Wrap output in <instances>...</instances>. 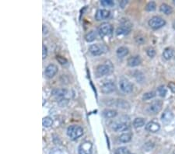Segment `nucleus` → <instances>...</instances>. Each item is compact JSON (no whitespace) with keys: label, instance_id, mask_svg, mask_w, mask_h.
Returning a JSON list of instances; mask_svg holds the SVG:
<instances>
[{"label":"nucleus","instance_id":"nucleus-31","mask_svg":"<svg viewBox=\"0 0 175 154\" xmlns=\"http://www.w3.org/2000/svg\"><path fill=\"white\" fill-rule=\"evenodd\" d=\"M101 5H103L104 6H107V7H111L114 5V3L111 0H102L101 2Z\"/></svg>","mask_w":175,"mask_h":154},{"label":"nucleus","instance_id":"nucleus-40","mask_svg":"<svg viewBox=\"0 0 175 154\" xmlns=\"http://www.w3.org/2000/svg\"><path fill=\"white\" fill-rule=\"evenodd\" d=\"M173 3H174V4L175 5V0H174V1H173Z\"/></svg>","mask_w":175,"mask_h":154},{"label":"nucleus","instance_id":"nucleus-13","mask_svg":"<svg viewBox=\"0 0 175 154\" xmlns=\"http://www.w3.org/2000/svg\"><path fill=\"white\" fill-rule=\"evenodd\" d=\"M111 13L107 10H98L95 14V19L97 20V21H100V20H104L107 19L110 17Z\"/></svg>","mask_w":175,"mask_h":154},{"label":"nucleus","instance_id":"nucleus-35","mask_svg":"<svg viewBox=\"0 0 175 154\" xmlns=\"http://www.w3.org/2000/svg\"><path fill=\"white\" fill-rule=\"evenodd\" d=\"M49 154H62V151L58 148H53L51 149Z\"/></svg>","mask_w":175,"mask_h":154},{"label":"nucleus","instance_id":"nucleus-7","mask_svg":"<svg viewBox=\"0 0 175 154\" xmlns=\"http://www.w3.org/2000/svg\"><path fill=\"white\" fill-rule=\"evenodd\" d=\"M115 90V84L111 80L104 81L100 86V91L103 93L108 94Z\"/></svg>","mask_w":175,"mask_h":154},{"label":"nucleus","instance_id":"nucleus-33","mask_svg":"<svg viewBox=\"0 0 175 154\" xmlns=\"http://www.w3.org/2000/svg\"><path fill=\"white\" fill-rule=\"evenodd\" d=\"M146 53L148 56L150 58H153L156 55V51L153 47H149L146 51Z\"/></svg>","mask_w":175,"mask_h":154},{"label":"nucleus","instance_id":"nucleus-39","mask_svg":"<svg viewBox=\"0 0 175 154\" xmlns=\"http://www.w3.org/2000/svg\"><path fill=\"white\" fill-rule=\"evenodd\" d=\"M173 27H174V30H175V22H174V24H173Z\"/></svg>","mask_w":175,"mask_h":154},{"label":"nucleus","instance_id":"nucleus-2","mask_svg":"<svg viewBox=\"0 0 175 154\" xmlns=\"http://www.w3.org/2000/svg\"><path fill=\"white\" fill-rule=\"evenodd\" d=\"M132 24L128 20H125V21L121 23V25L118 29L116 30V34L119 35H127L130 33L131 29H132Z\"/></svg>","mask_w":175,"mask_h":154},{"label":"nucleus","instance_id":"nucleus-1","mask_svg":"<svg viewBox=\"0 0 175 154\" xmlns=\"http://www.w3.org/2000/svg\"><path fill=\"white\" fill-rule=\"evenodd\" d=\"M83 135V128L79 125H70L67 128V135L71 140H76Z\"/></svg>","mask_w":175,"mask_h":154},{"label":"nucleus","instance_id":"nucleus-38","mask_svg":"<svg viewBox=\"0 0 175 154\" xmlns=\"http://www.w3.org/2000/svg\"><path fill=\"white\" fill-rule=\"evenodd\" d=\"M127 3H128V2H127V1H125V0H123V1H121V3H120V4H121V8H124V6H125L126 4H127Z\"/></svg>","mask_w":175,"mask_h":154},{"label":"nucleus","instance_id":"nucleus-11","mask_svg":"<svg viewBox=\"0 0 175 154\" xmlns=\"http://www.w3.org/2000/svg\"><path fill=\"white\" fill-rule=\"evenodd\" d=\"M58 70H59V69H58V66L56 65L49 64L45 69V76L48 79L53 78L58 72Z\"/></svg>","mask_w":175,"mask_h":154},{"label":"nucleus","instance_id":"nucleus-30","mask_svg":"<svg viewBox=\"0 0 175 154\" xmlns=\"http://www.w3.org/2000/svg\"><path fill=\"white\" fill-rule=\"evenodd\" d=\"M128 153V149L126 147H119L118 149H116L114 154H127Z\"/></svg>","mask_w":175,"mask_h":154},{"label":"nucleus","instance_id":"nucleus-34","mask_svg":"<svg viewBox=\"0 0 175 154\" xmlns=\"http://www.w3.org/2000/svg\"><path fill=\"white\" fill-rule=\"evenodd\" d=\"M47 48L45 45L42 46V59H45V58L47 57Z\"/></svg>","mask_w":175,"mask_h":154},{"label":"nucleus","instance_id":"nucleus-10","mask_svg":"<svg viewBox=\"0 0 175 154\" xmlns=\"http://www.w3.org/2000/svg\"><path fill=\"white\" fill-rule=\"evenodd\" d=\"M111 129L116 132H125L127 131L129 128V126L128 125V124L124 123V122H114L111 124Z\"/></svg>","mask_w":175,"mask_h":154},{"label":"nucleus","instance_id":"nucleus-5","mask_svg":"<svg viewBox=\"0 0 175 154\" xmlns=\"http://www.w3.org/2000/svg\"><path fill=\"white\" fill-rule=\"evenodd\" d=\"M163 107V101L160 100H156L153 101L148 107V112L150 114H156L160 111Z\"/></svg>","mask_w":175,"mask_h":154},{"label":"nucleus","instance_id":"nucleus-14","mask_svg":"<svg viewBox=\"0 0 175 154\" xmlns=\"http://www.w3.org/2000/svg\"><path fill=\"white\" fill-rule=\"evenodd\" d=\"M160 129V124L157 123V122H155V121H149L146 125V130L149 132L156 133L159 132Z\"/></svg>","mask_w":175,"mask_h":154},{"label":"nucleus","instance_id":"nucleus-9","mask_svg":"<svg viewBox=\"0 0 175 154\" xmlns=\"http://www.w3.org/2000/svg\"><path fill=\"white\" fill-rule=\"evenodd\" d=\"M112 31H113V27L109 23H103L100 25L98 28L100 35L102 37L111 34L112 33Z\"/></svg>","mask_w":175,"mask_h":154},{"label":"nucleus","instance_id":"nucleus-37","mask_svg":"<svg viewBox=\"0 0 175 154\" xmlns=\"http://www.w3.org/2000/svg\"><path fill=\"white\" fill-rule=\"evenodd\" d=\"M168 87L170 88V90L172 91L173 93H175V83L174 82H170L168 83Z\"/></svg>","mask_w":175,"mask_h":154},{"label":"nucleus","instance_id":"nucleus-4","mask_svg":"<svg viewBox=\"0 0 175 154\" xmlns=\"http://www.w3.org/2000/svg\"><path fill=\"white\" fill-rule=\"evenodd\" d=\"M166 21L160 17H153L149 20V25L151 28L157 30L165 26Z\"/></svg>","mask_w":175,"mask_h":154},{"label":"nucleus","instance_id":"nucleus-15","mask_svg":"<svg viewBox=\"0 0 175 154\" xmlns=\"http://www.w3.org/2000/svg\"><path fill=\"white\" fill-rule=\"evenodd\" d=\"M173 118H174V114H173L172 111H170L169 109H167L164 111V112L161 116V120L163 121V123L167 124L170 123V121H172Z\"/></svg>","mask_w":175,"mask_h":154},{"label":"nucleus","instance_id":"nucleus-27","mask_svg":"<svg viewBox=\"0 0 175 154\" xmlns=\"http://www.w3.org/2000/svg\"><path fill=\"white\" fill-rule=\"evenodd\" d=\"M155 96H156V92H154V91L147 92L143 94V96H142V100H151V99H153V97H155Z\"/></svg>","mask_w":175,"mask_h":154},{"label":"nucleus","instance_id":"nucleus-36","mask_svg":"<svg viewBox=\"0 0 175 154\" xmlns=\"http://www.w3.org/2000/svg\"><path fill=\"white\" fill-rule=\"evenodd\" d=\"M135 40H136L138 44H142V43H144L146 41V38L144 37H142V36H139L138 38H135Z\"/></svg>","mask_w":175,"mask_h":154},{"label":"nucleus","instance_id":"nucleus-19","mask_svg":"<svg viewBox=\"0 0 175 154\" xmlns=\"http://www.w3.org/2000/svg\"><path fill=\"white\" fill-rule=\"evenodd\" d=\"M174 52L171 47H167L164 49L163 52V57L166 60H170L174 56Z\"/></svg>","mask_w":175,"mask_h":154},{"label":"nucleus","instance_id":"nucleus-16","mask_svg":"<svg viewBox=\"0 0 175 154\" xmlns=\"http://www.w3.org/2000/svg\"><path fill=\"white\" fill-rule=\"evenodd\" d=\"M142 62V59L139 56H132V57L128 58L127 63L128 66L130 67H135L139 66Z\"/></svg>","mask_w":175,"mask_h":154},{"label":"nucleus","instance_id":"nucleus-3","mask_svg":"<svg viewBox=\"0 0 175 154\" xmlns=\"http://www.w3.org/2000/svg\"><path fill=\"white\" fill-rule=\"evenodd\" d=\"M119 86L120 90L124 93H130L133 90L132 84L125 78H121L119 79Z\"/></svg>","mask_w":175,"mask_h":154},{"label":"nucleus","instance_id":"nucleus-21","mask_svg":"<svg viewBox=\"0 0 175 154\" xmlns=\"http://www.w3.org/2000/svg\"><path fill=\"white\" fill-rule=\"evenodd\" d=\"M160 12L163 13L166 15H170L173 13L172 7H170V6L166 4V3H163V4H162V5L160 6Z\"/></svg>","mask_w":175,"mask_h":154},{"label":"nucleus","instance_id":"nucleus-29","mask_svg":"<svg viewBox=\"0 0 175 154\" xmlns=\"http://www.w3.org/2000/svg\"><path fill=\"white\" fill-rule=\"evenodd\" d=\"M157 92H158L159 95L162 97H164L167 94V89L164 86H159L158 89H157Z\"/></svg>","mask_w":175,"mask_h":154},{"label":"nucleus","instance_id":"nucleus-23","mask_svg":"<svg viewBox=\"0 0 175 154\" xmlns=\"http://www.w3.org/2000/svg\"><path fill=\"white\" fill-rule=\"evenodd\" d=\"M132 138V135L131 133H123L119 136V140H120V142L126 143V142H130Z\"/></svg>","mask_w":175,"mask_h":154},{"label":"nucleus","instance_id":"nucleus-26","mask_svg":"<svg viewBox=\"0 0 175 154\" xmlns=\"http://www.w3.org/2000/svg\"><path fill=\"white\" fill-rule=\"evenodd\" d=\"M53 124V120L50 117H45L42 120V125L45 128H49Z\"/></svg>","mask_w":175,"mask_h":154},{"label":"nucleus","instance_id":"nucleus-18","mask_svg":"<svg viewBox=\"0 0 175 154\" xmlns=\"http://www.w3.org/2000/svg\"><path fill=\"white\" fill-rule=\"evenodd\" d=\"M67 93V90L66 89H54L52 91V95L57 98H62Z\"/></svg>","mask_w":175,"mask_h":154},{"label":"nucleus","instance_id":"nucleus-6","mask_svg":"<svg viewBox=\"0 0 175 154\" xmlns=\"http://www.w3.org/2000/svg\"><path fill=\"white\" fill-rule=\"evenodd\" d=\"M111 67L109 66L108 65H99L95 70V76H97V78H100V77H102V76H106V75L109 74L111 72Z\"/></svg>","mask_w":175,"mask_h":154},{"label":"nucleus","instance_id":"nucleus-20","mask_svg":"<svg viewBox=\"0 0 175 154\" xmlns=\"http://www.w3.org/2000/svg\"><path fill=\"white\" fill-rule=\"evenodd\" d=\"M114 105H115L116 107L122 108V109H127L130 106L128 102L124 100H116Z\"/></svg>","mask_w":175,"mask_h":154},{"label":"nucleus","instance_id":"nucleus-17","mask_svg":"<svg viewBox=\"0 0 175 154\" xmlns=\"http://www.w3.org/2000/svg\"><path fill=\"white\" fill-rule=\"evenodd\" d=\"M117 114H118V112L113 109H105L102 112V115L105 118H113L117 116Z\"/></svg>","mask_w":175,"mask_h":154},{"label":"nucleus","instance_id":"nucleus-25","mask_svg":"<svg viewBox=\"0 0 175 154\" xmlns=\"http://www.w3.org/2000/svg\"><path fill=\"white\" fill-rule=\"evenodd\" d=\"M145 125V120L142 118H136L133 121V126L135 128H142Z\"/></svg>","mask_w":175,"mask_h":154},{"label":"nucleus","instance_id":"nucleus-24","mask_svg":"<svg viewBox=\"0 0 175 154\" xmlns=\"http://www.w3.org/2000/svg\"><path fill=\"white\" fill-rule=\"evenodd\" d=\"M97 38V33L94 31H90L85 35V40L87 42H92Z\"/></svg>","mask_w":175,"mask_h":154},{"label":"nucleus","instance_id":"nucleus-41","mask_svg":"<svg viewBox=\"0 0 175 154\" xmlns=\"http://www.w3.org/2000/svg\"><path fill=\"white\" fill-rule=\"evenodd\" d=\"M127 154H132V153H131L130 152H128V153H127Z\"/></svg>","mask_w":175,"mask_h":154},{"label":"nucleus","instance_id":"nucleus-22","mask_svg":"<svg viewBox=\"0 0 175 154\" xmlns=\"http://www.w3.org/2000/svg\"><path fill=\"white\" fill-rule=\"evenodd\" d=\"M116 53H117L118 57L124 58L128 54V49L126 47H120L117 49Z\"/></svg>","mask_w":175,"mask_h":154},{"label":"nucleus","instance_id":"nucleus-12","mask_svg":"<svg viewBox=\"0 0 175 154\" xmlns=\"http://www.w3.org/2000/svg\"><path fill=\"white\" fill-rule=\"evenodd\" d=\"M89 51L93 55L97 56V55H102L104 52V48L102 45L99 44H95V45H91L89 47Z\"/></svg>","mask_w":175,"mask_h":154},{"label":"nucleus","instance_id":"nucleus-8","mask_svg":"<svg viewBox=\"0 0 175 154\" xmlns=\"http://www.w3.org/2000/svg\"><path fill=\"white\" fill-rule=\"evenodd\" d=\"M93 149V144L89 141L82 142L78 148L79 154H91Z\"/></svg>","mask_w":175,"mask_h":154},{"label":"nucleus","instance_id":"nucleus-32","mask_svg":"<svg viewBox=\"0 0 175 154\" xmlns=\"http://www.w3.org/2000/svg\"><path fill=\"white\" fill-rule=\"evenodd\" d=\"M56 60L58 61V62H59L61 65H66L68 63V60H67L66 58L62 57V56H60V55H57Z\"/></svg>","mask_w":175,"mask_h":154},{"label":"nucleus","instance_id":"nucleus-28","mask_svg":"<svg viewBox=\"0 0 175 154\" xmlns=\"http://www.w3.org/2000/svg\"><path fill=\"white\" fill-rule=\"evenodd\" d=\"M156 3H154V2H149L146 5V11H149V12H152V11H154V10H156Z\"/></svg>","mask_w":175,"mask_h":154}]
</instances>
